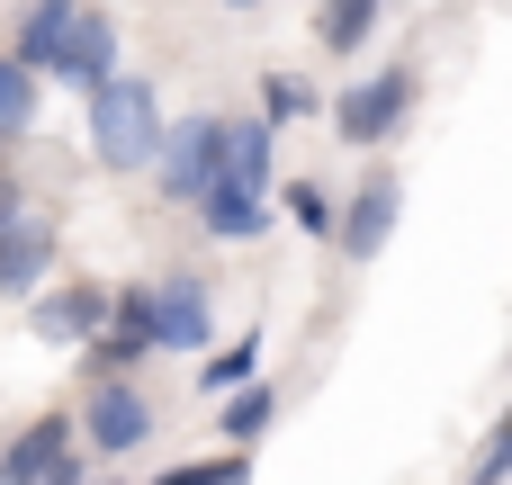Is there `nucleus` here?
<instances>
[{"label": "nucleus", "instance_id": "f257e3e1", "mask_svg": "<svg viewBox=\"0 0 512 485\" xmlns=\"http://www.w3.org/2000/svg\"><path fill=\"white\" fill-rule=\"evenodd\" d=\"M81 144H90V162L108 180H135L153 162V144H162V90L117 63L99 90H81Z\"/></svg>", "mask_w": 512, "mask_h": 485}, {"label": "nucleus", "instance_id": "f03ea898", "mask_svg": "<svg viewBox=\"0 0 512 485\" xmlns=\"http://www.w3.org/2000/svg\"><path fill=\"white\" fill-rule=\"evenodd\" d=\"M72 432H81V450H90V459L126 468V459H144V450H153L162 414H153V396H144V387H135V369H126V378H81Z\"/></svg>", "mask_w": 512, "mask_h": 485}, {"label": "nucleus", "instance_id": "7ed1b4c3", "mask_svg": "<svg viewBox=\"0 0 512 485\" xmlns=\"http://www.w3.org/2000/svg\"><path fill=\"white\" fill-rule=\"evenodd\" d=\"M414 99H423V72H414V63H378V72H360L342 99H324V117H333V135H342L351 153H378V144L405 135Z\"/></svg>", "mask_w": 512, "mask_h": 485}, {"label": "nucleus", "instance_id": "20e7f679", "mask_svg": "<svg viewBox=\"0 0 512 485\" xmlns=\"http://www.w3.org/2000/svg\"><path fill=\"white\" fill-rule=\"evenodd\" d=\"M135 315H144V333H153V351H207L216 342V288H207V270H153V279H135Z\"/></svg>", "mask_w": 512, "mask_h": 485}, {"label": "nucleus", "instance_id": "39448f33", "mask_svg": "<svg viewBox=\"0 0 512 485\" xmlns=\"http://www.w3.org/2000/svg\"><path fill=\"white\" fill-rule=\"evenodd\" d=\"M396 216H405V180H396L387 162H369V180H360L351 198H333V252L369 270V261L396 243Z\"/></svg>", "mask_w": 512, "mask_h": 485}, {"label": "nucleus", "instance_id": "423d86ee", "mask_svg": "<svg viewBox=\"0 0 512 485\" xmlns=\"http://www.w3.org/2000/svg\"><path fill=\"white\" fill-rule=\"evenodd\" d=\"M18 306H27V333H36L45 351H81V342L108 324V279H81V270H63V279L27 288Z\"/></svg>", "mask_w": 512, "mask_h": 485}, {"label": "nucleus", "instance_id": "0eeeda50", "mask_svg": "<svg viewBox=\"0 0 512 485\" xmlns=\"http://www.w3.org/2000/svg\"><path fill=\"white\" fill-rule=\"evenodd\" d=\"M153 207H189L198 180L216 171V108H189V117H162V144H153Z\"/></svg>", "mask_w": 512, "mask_h": 485}, {"label": "nucleus", "instance_id": "6e6552de", "mask_svg": "<svg viewBox=\"0 0 512 485\" xmlns=\"http://www.w3.org/2000/svg\"><path fill=\"white\" fill-rule=\"evenodd\" d=\"M54 261H63V216L27 198V207L0 225V306H18L27 288H45V279H54Z\"/></svg>", "mask_w": 512, "mask_h": 485}, {"label": "nucleus", "instance_id": "1a4fd4ad", "mask_svg": "<svg viewBox=\"0 0 512 485\" xmlns=\"http://www.w3.org/2000/svg\"><path fill=\"white\" fill-rule=\"evenodd\" d=\"M117 54H126L117 18H108L99 0H81L72 27H63V54H54V81H63V90H99V81L117 72Z\"/></svg>", "mask_w": 512, "mask_h": 485}, {"label": "nucleus", "instance_id": "9d476101", "mask_svg": "<svg viewBox=\"0 0 512 485\" xmlns=\"http://www.w3.org/2000/svg\"><path fill=\"white\" fill-rule=\"evenodd\" d=\"M72 441H81V432H72V405H54V414L18 423V432L0 441V485H45V468H54Z\"/></svg>", "mask_w": 512, "mask_h": 485}, {"label": "nucleus", "instance_id": "9b49d317", "mask_svg": "<svg viewBox=\"0 0 512 485\" xmlns=\"http://www.w3.org/2000/svg\"><path fill=\"white\" fill-rule=\"evenodd\" d=\"M216 405V450H252L270 423H279V387L270 378H243V387H225V396H207Z\"/></svg>", "mask_w": 512, "mask_h": 485}, {"label": "nucleus", "instance_id": "f8f14e48", "mask_svg": "<svg viewBox=\"0 0 512 485\" xmlns=\"http://www.w3.org/2000/svg\"><path fill=\"white\" fill-rule=\"evenodd\" d=\"M72 9H81V0H18V18H9V54H18L27 72H45V81H54V54H63Z\"/></svg>", "mask_w": 512, "mask_h": 485}, {"label": "nucleus", "instance_id": "ddd939ff", "mask_svg": "<svg viewBox=\"0 0 512 485\" xmlns=\"http://www.w3.org/2000/svg\"><path fill=\"white\" fill-rule=\"evenodd\" d=\"M387 9L396 0H315V45L351 63V54H369V36L387 27Z\"/></svg>", "mask_w": 512, "mask_h": 485}, {"label": "nucleus", "instance_id": "4468645a", "mask_svg": "<svg viewBox=\"0 0 512 485\" xmlns=\"http://www.w3.org/2000/svg\"><path fill=\"white\" fill-rule=\"evenodd\" d=\"M36 126H45V72H27L18 54H0V135L27 144Z\"/></svg>", "mask_w": 512, "mask_h": 485}, {"label": "nucleus", "instance_id": "2eb2a0df", "mask_svg": "<svg viewBox=\"0 0 512 485\" xmlns=\"http://www.w3.org/2000/svg\"><path fill=\"white\" fill-rule=\"evenodd\" d=\"M270 207L297 225V234H315V243H333V189L315 180V171H297V180H270Z\"/></svg>", "mask_w": 512, "mask_h": 485}, {"label": "nucleus", "instance_id": "dca6fc26", "mask_svg": "<svg viewBox=\"0 0 512 485\" xmlns=\"http://www.w3.org/2000/svg\"><path fill=\"white\" fill-rule=\"evenodd\" d=\"M261 117L270 126H306V117H324V90L306 72H261Z\"/></svg>", "mask_w": 512, "mask_h": 485}, {"label": "nucleus", "instance_id": "f3484780", "mask_svg": "<svg viewBox=\"0 0 512 485\" xmlns=\"http://www.w3.org/2000/svg\"><path fill=\"white\" fill-rule=\"evenodd\" d=\"M189 360H198V396H225V387L261 378V333H243V342H225V351H189Z\"/></svg>", "mask_w": 512, "mask_h": 485}, {"label": "nucleus", "instance_id": "a211bd4d", "mask_svg": "<svg viewBox=\"0 0 512 485\" xmlns=\"http://www.w3.org/2000/svg\"><path fill=\"white\" fill-rule=\"evenodd\" d=\"M135 485H252V450H207V459H180V468H153Z\"/></svg>", "mask_w": 512, "mask_h": 485}, {"label": "nucleus", "instance_id": "6ab92c4d", "mask_svg": "<svg viewBox=\"0 0 512 485\" xmlns=\"http://www.w3.org/2000/svg\"><path fill=\"white\" fill-rule=\"evenodd\" d=\"M504 477H512V423H495L477 441V459H468V485H504Z\"/></svg>", "mask_w": 512, "mask_h": 485}, {"label": "nucleus", "instance_id": "aec40b11", "mask_svg": "<svg viewBox=\"0 0 512 485\" xmlns=\"http://www.w3.org/2000/svg\"><path fill=\"white\" fill-rule=\"evenodd\" d=\"M18 207H27V180H18V171H9V162H0V225H9V216H18Z\"/></svg>", "mask_w": 512, "mask_h": 485}, {"label": "nucleus", "instance_id": "412c9836", "mask_svg": "<svg viewBox=\"0 0 512 485\" xmlns=\"http://www.w3.org/2000/svg\"><path fill=\"white\" fill-rule=\"evenodd\" d=\"M81 485H135V477H117V468H108V477H99V468H90V477H81Z\"/></svg>", "mask_w": 512, "mask_h": 485}, {"label": "nucleus", "instance_id": "4be33fe9", "mask_svg": "<svg viewBox=\"0 0 512 485\" xmlns=\"http://www.w3.org/2000/svg\"><path fill=\"white\" fill-rule=\"evenodd\" d=\"M216 9H261V0H216Z\"/></svg>", "mask_w": 512, "mask_h": 485}, {"label": "nucleus", "instance_id": "5701e85b", "mask_svg": "<svg viewBox=\"0 0 512 485\" xmlns=\"http://www.w3.org/2000/svg\"><path fill=\"white\" fill-rule=\"evenodd\" d=\"M0 162H9V135H0Z\"/></svg>", "mask_w": 512, "mask_h": 485}]
</instances>
